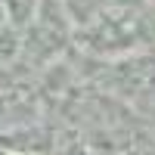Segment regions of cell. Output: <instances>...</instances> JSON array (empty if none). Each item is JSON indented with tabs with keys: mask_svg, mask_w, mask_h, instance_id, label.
Instances as JSON below:
<instances>
[{
	"mask_svg": "<svg viewBox=\"0 0 155 155\" xmlns=\"http://www.w3.org/2000/svg\"><path fill=\"white\" fill-rule=\"evenodd\" d=\"M71 41L90 59L102 62L146 53L155 47V12L143 0H121V3L99 6L74 19Z\"/></svg>",
	"mask_w": 155,
	"mask_h": 155,
	"instance_id": "cell-1",
	"label": "cell"
},
{
	"mask_svg": "<svg viewBox=\"0 0 155 155\" xmlns=\"http://www.w3.org/2000/svg\"><path fill=\"white\" fill-rule=\"evenodd\" d=\"M143 3H146V6H149V9L155 12V0H143Z\"/></svg>",
	"mask_w": 155,
	"mask_h": 155,
	"instance_id": "cell-5",
	"label": "cell"
},
{
	"mask_svg": "<svg viewBox=\"0 0 155 155\" xmlns=\"http://www.w3.org/2000/svg\"><path fill=\"white\" fill-rule=\"evenodd\" d=\"M37 3L41 0H3V9H6V25H12L16 31H25L37 12Z\"/></svg>",
	"mask_w": 155,
	"mask_h": 155,
	"instance_id": "cell-3",
	"label": "cell"
},
{
	"mask_svg": "<svg viewBox=\"0 0 155 155\" xmlns=\"http://www.w3.org/2000/svg\"><path fill=\"white\" fill-rule=\"evenodd\" d=\"M6 25V9H3V0H0V28Z\"/></svg>",
	"mask_w": 155,
	"mask_h": 155,
	"instance_id": "cell-4",
	"label": "cell"
},
{
	"mask_svg": "<svg viewBox=\"0 0 155 155\" xmlns=\"http://www.w3.org/2000/svg\"><path fill=\"white\" fill-rule=\"evenodd\" d=\"M37 115V102L25 93V90L0 87V130H16V127H28Z\"/></svg>",
	"mask_w": 155,
	"mask_h": 155,
	"instance_id": "cell-2",
	"label": "cell"
}]
</instances>
